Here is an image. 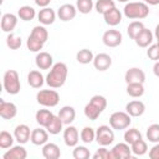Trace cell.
Masks as SVG:
<instances>
[{"label":"cell","instance_id":"cell-47","mask_svg":"<svg viewBox=\"0 0 159 159\" xmlns=\"http://www.w3.org/2000/svg\"><path fill=\"white\" fill-rule=\"evenodd\" d=\"M149 158L150 159H159V142L154 143V145L149 150Z\"/></svg>","mask_w":159,"mask_h":159},{"label":"cell","instance_id":"cell-10","mask_svg":"<svg viewBox=\"0 0 159 159\" xmlns=\"http://www.w3.org/2000/svg\"><path fill=\"white\" fill-rule=\"evenodd\" d=\"M112 159H127L132 157V149L128 143H118L112 149Z\"/></svg>","mask_w":159,"mask_h":159},{"label":"cell","instance_id":"cell-11","mask_svg":"<svg viewBox=\"0 0 159 159\" xmlns=\"http://www.w3.org/2000/svg\"><path fill=\"white\" fill-rule=\"evenodd\" d=\"M17 114V107L12 102L0 99V117L2 119H12Z\"/></svg>","mask_w":159,"mask_h":159},{"label":"cell","instance_id":"cell-26","mask_svg":"<svg viewBox=\"0 0 159 159\" xmlns=\"http://www.w3.org/2000/svg\"><path fill=\"white\" fill-rule=\"evenodd\" d=\"M53 116L55 114L50 109H39L35 114V119H36V122L40 127L46 128V125L50 123V120L52 119Z\"/></svg>","mask_w":159,"mask_h":159},{"label":"cell","instance_id":"cell-6","mask_svg":"<svg viewBox=\"0 0 159 159\" xmlns=\"http://www.w3.org/2000/svg\"><path fill=\"white\" fill-rule=\"evenodd\" d=\"M96 142L102 145L107 147L114 142V132L111 125H99L96 129Z\"/></svg>","mask_w":159,"mask_h":159},{"label":"cell","instance_id":"cell-15","mask_svg":"<svg viewBox=\"0 0 159 159\" xmlns=\"http://www.w3.org/2000/svg\"><path fill=\"white\" fill-rule=\"evenodd\" d=\"M35 63L40 70H50L53 66V58L48 52L40 51L35 57Z\"/></svg>","mask_w":159,"mask_h":159},{"label":"cell","instance_id":"cell-25","mask_svg":"<svg viewBox=\"0 0 159 159\" xmlns=\"http://www.w3.org/2000/svg\"><path fill=\"white\" fill-rule=\"evenodd\" d=\"M45 82H46V78L43 77V75L40 71L34 70V71L29 72V75H27V83L32 88H41Z\"/></svg>","mask_w":159,"mask_h":159},{"label":"cell","instance_id":"cell-33","mask_svg":"<svg viewBox=\"0 0 159 159\" xmlns=\"http://www.w3.org/2000/svg\"><path fill=\"white\" fill-rule=\"evenodd\" d=\"M14 140H15L14 134H10L6 130H1L0 132V148L1 149L11 148L14 145Z\"/></svg>","mask_w":159,"mask_h":159},{"label":"cell","instance_id":"cell-44","mask_svg":"<svg viewBox=\"0 0 159 159\" xmlns=\"http://www.w3.org/2000/svg\"><path fill=\"white\" fill-rule=\"evenodd\" d=\"M89 102H91L92 104H94L101 112H103V111L107 108V99H106V97H103V96H101V94H94V96L89 99Z\"/></svg>","mask_w":159,"mask_h":159},{"label":"cell","instance_id":"cell-27","mask_svg":"<svg viewBox=\"0 0 159 159\" xmlns=\"http://www.w3.org/2000/svg\"><path fill=\"white\" fill-rule=\"evenodd\" d=\"M63 122L61 120V118L58 117V116H53L52 117V119L50 120V123L46 125V130L50 133V134H52V135H56V134H58L61 130H63Z\"/></svg>","mask_w":159,"mask_h":159},{"label":"cell","instance_id":"cell-7","mask_svg":"<svg viewBox=\"0 0 159 159\" xmlns=\"http://www.w3.org/2000/svg\"><path fill=\"white\" fill-rule=\"evenodd\" d=\"M123 36L120 34V31L116 30V29H111L104 31L103 36H102V41L107 47H117L122 43Z\"/></svg>","mask_w":159,"mask_h":159},{"label":"cell","instance_id":"cell-3","mask_svg":"<svg viewBox=\"0 0 159 159\" xmlns=\"http://www.w3.org/2000/svg\"><path fill=\"white\" fill-rule=\"evenodd\" d=\"M2 86L6 93L9 94H17L21 89V82L17 71L7 70L2 77Z\"/></svg>","mask_w":159,"mask_h":159},{"label":"cell","instance_id":"cell-1","mask_svg":"<svg viewBox=\"0 0 159 159\" xmlns=\"http://www.w3.org/2000/svg\"><path fill=\"white\" fill-rule=\"evenodd\" d=\"M67 75H68V68H67L66 63L56 62V63H53V66L50 68V72L45 77L46 83L51 88H60L65 84V82L67 80Z\"/></svg>","mask_w":159,"mask_h":159},{"label":"cell","instance_id":"cell-38","mask_svg":"<svg viewBox=\"0 0 159 159\" xmlns=\"http://www.w3.org/2000/svg\"><path fill=\"white\" fill-rule=\"evenodd\" d=\"M147 139L152 143L159 142V123H153L147 128Z\"/></svg>","mask_w":159,"mask_h":159},{"label":"cell","instance_id":"cell-29","mask_svg":"<svg viewBox=\"0 0 159 159\" xmlns=\"http://www.w3.org/2000/svg\"><path fill=\"white\" fill-rule=\"evenodd\" d=\"M127 93L133 98H139L144 94V86L140 82L127 83Z\"/></svg>","mask_w":159,"mask_h":159},{"label":"cell","instance_id":"cell-42","mask_svg":"<svg viewBox=\"0 0 159 159\" xmlns=\"http://www.w3.org/2000/svg\"><path fill=\"white\" fill-rule=\"evenodd\" d=\"M72 157L75 159H88L91 157L89 149L84 145H76L73 152H72Z\"/></svg>","mask_w":159,"mask_h":159},{"label":"cell","instance_id":"cell-16","mask_svg":"<svg viewBox=\"0 0 159 159\" xmlns=\"http://www.w3.org/2000/svg\"><path fill=\"white\" fill-rule=\"evenodd\" d=\"M93 66L96 70H98L101 72L107 71L112 66V57L108 53H103V52L98 53L93 58Z\"/></svg>","mask_w":159,"mask_h":159},{"label":"cell","instance_id":"cell-32","mask_svg":"<svg viewBox=\"0 0 159 159\" xmlns=\"http://www.w3.org/2000/svg\"><path fill=\"white\" fill-rule=\"evenodd\" d=\"M143 29H144V24H143L142 21L135 20V21H132V22L128 25V27H127V34H128V36H129L132 40H134V39L138 36V34H139Z\"/></svg>","mask_w":159,"mask_h":159},{"label":"cell","instance_id":"cell-17","mask_svg":"<svg viewBox=\"0 0 159 159\" xmlns=\"http://www.w3.org/2000/svg\"><path fill=\"white\" fill-rule=\"evenodd\" d=\"M17 17H19L17 15L11 14V12L4 14L1 17V30L4 32H7V34L12 32L17 25Z\"/></svg>","mask_w":159,"mask_h":159},{"label":"cell","instance_id":"cell-30","mask_svg":"<svg viewBox=\"0 0 159 159\" xmlns=\"http://www.w3.org/2000/svg\"><path fill=\"white\" fill-rule=\"evenodd\" d=\"M32 37H35L36 40H39V41H41L42 43H45L46 41H47V39H48V32H47V30H46V27L43 26V25H37V26H35L32 30H31V34H30Z\"/></svg>","mask_w":159,"mask_h":159},{"label":"cell","instance_id":"cell-50","mask_svg":"<svg viewBox=\"0 0 159 159\" xmlns=\"http://www.w3.org/2000/svg\"><path fill=\"white\" fill-rule=\"evenodd\" d=\"M143 2H145L148 5H152V6L159 5V0H143Z\"/></svg>","mask_w":159,"mask_h":159},{"label":"cell","instance_id":"cell-12","mask_svg":"<svg viewBox=\"0 0 159 159\" xmlns=\"http://www.w3.org/2000/svg\"><path fill=\"white\" fill-rule=\"evenodd\" d=\"M14 137L15 140L19 144H26L31 138V130L30 127L26 124H19L14 129Z\"/></svg>","mask_w":159,"mask_h":159},{"label":"cell","instance_id":"cell-43","mask_svg":"<svg viewBox=\"0 0 159 159\" xmlns=\"http://www.w3.org/2000/svg\"><path fill=\"white\" fill-rule=\"evenodd\" d=\"M45 43H42L41 41L36 40L35 37H32L31 35H29L27 40H26V46H27V50L31 51V52H40L42 50Z\"/></svg>","mask_w":159,"mask_h":159},{"label":"cell","instance_id":"cell-18","mask_svg":"<svg viewBox=\"0 0 159 159\" xmlns=\"http://www.w3.org/2000/svg\"><path fill=\"white\" fill-rule=\"evenodd\" d=\"M153 40H154V34H153L149 29L144 27V29L138 34V36L134 39V42L137 43V46L144 48V47L150 46L152 42H153Z\"/></svg>","mask_w":159,"mask_h":159},{"label":"cell","instance_id":"cell-13","mask_svg":"<svg viewBox=\"0 0 159 159\" xmlns=\"http://www.w3.org/2000/svg\"><path fill=\"white\" fill-rule=\"evenodd\" d=\"M124 81H125V83H132V82L144 83V81H145V73L139 67H132V68L127 70V72L124 75Z\"/></svg>","mask_w":159,"mask_h":159},{"label":"cell","instance_id":"cell-24","mask_svg":"<svg viewBox=\"0 0 159 159\" xmlns=\"http://www.w3.org/2000/svg\"><path fill=\"white\" fill-rule=\"evenodd\" d=\"M57 116L61 118V120L63 122L65 125H70L76 118V111H75V108L72 106H63L58 111Z\"/></svg>","mask_w":159,"mask_h":159},{"label":"cell","instance_id":"cell-23","mask_svg":"<svg viewBox=\"0 0 159 159\" xmlns=\"http://www.w3.org/2000/svg\"><path fill=\"white\" fill-rule=\"evenodd\" d=\"M42 157L45 159H58L61 157L60 147L55 143H46L42 145Z\"/></svg>","mask_w":159,"mask_h":159},{"label":"cell","instance_id":"cell-45","mask_svg":"<svg viewBox=\"0 0 159 159\" xmlns=\"http://www.w3.org/2000/svg\"><path fill=\"white\" fill-rule=\"evenodd\" d=\"M93 159H112V152L101 145V148L93 154Z\"/></svg>","mask_w":159,"mask_h":159},{"label":"cell","instance_id":"cell-39","mask_svg":"<svg viewBox=\"0 0 159 159\" xmlns=\"http://www.w3.org/2000/svg\"><path fill=\"white\" fill-rule=\"evenodd\" d=\"M94 4H93V0H77L76 1V7H77V11H80L81 14L83 15H87L92 11Z\"/></svg>","mask_w":159,"mask_h":159},{"label":"cell","instance_id":"cell-52","mask_svg":"<svg viewBox=\"0 0 159 159\" xmlns=\"http://www.w3.org/2000/svg\"><path fill=\"white\" fill-rule=\"evenodd\" d=\"M117 1H119V2H129V0H117Z\"/></svg>","mask_w":159,"mask_h":159},{"label":"cell","instance_id":"cell-40","mask_svg":"<svg viewBox=\"0 0 159 159\" xmlns=\"http://www.w3.org/2000/svg\"><path fill=\"white\" fill-rule=\"evenodd\" d=\"M21 37L15 35L14 32H10L6 37V46L10 48V50H19L21 47Z\"/></svg>","mask_w":159,"mask_h":159},{"label":"cell","instance_id":"cell-5","mask_svg":"<svg viewBox=\"0 0 159 159\" xmlns=\"http://www.w3.org/2000/svg\"><path fill=\"white\" fill-rule=\"evenodd\" d=\"M132 123V117L127 112H114L109 117V125L116 130L127 129Z\"/></svg>","mask_w":159,"mask_h":159},{"label":"cell","instance_id":"cell-21","mask_svg":"<svg viewBox=\"0 0 159 159\" xmlns=\"http://www.w3.org/2000/svg\"><path fill=\"white\" fill-rule=\"evenodd\" d=\"M103 19L104 22L109 26H117L122 22V12L119 9H117L116 6L112 7L111 10H108L106 14H103Z\"/></svg>","mask_w":159,"mask_h":159},{"label":"cell","instance_id":"cell-46","mask_svg":"<svg viewBox=\"0 0 159 159\" xmlns=\"http://www.w3.org/2000/svg\"><path fill=\"white\" fill-rule=\"evenodd\" d=\"M147 56H148L152 61H154V62H155V61H159V46H158L157 43L148 46Z\"/></svg>","mask_w":159,"mask_h":159},{"label":"cell","instance_id":"cell-2","mask_svg":"<svg viewBox=\"0 0 159 159\" xmlns=\"http://www.w3.org/2000/svg\"><path fill=\"white\" fill-rule=\"evenodd\" d=\"M123 14L130 20H143L149 15V5L143 1H129L123 9Z\"/></svg>","mask_w":159,"mask_h":159},{"label":"cell","instance_id":"cell-37","mask_svg":"<svg viewBox=\"0 0 159 159\" xmlns=\"http://www.w3.org/2000/svg\"><path fill=\"white\" fill-rule=\"evenodd\" d=\"M130 149L134 155H144L148 152V145H147V142L143 140V138H142V139L134 142L133 144H130Z\"/></svg>","mask_w":159,"mask_h":159},{"label":"cell","instance_id":"cell-41","mask_svg":"<svg viewBox=\"0 0 159 159\" xmlns=\"http://www.w3.org/2000/svg\"><path fill=\"white\" fill-rule=\"evenodd\" d=\"M101 111L94 106V104H92L91 102H88L86 106H84V116L88 118V119H91V120H96L99 116H101Z\"/></svg>","mask_w":159,"mask_h":159},{"label":"cell","instance_id":"cell-49","mask_svg":"<svg viewBox=\"0 0 159 159\" xmlns=\"http://www.w3.org/2000/svg\"><path fill=\"white\" fill-rule=\"evenodd\" d=\"M153 73H154L157 77H159V61H155V63H154V66H153Z\"/></svg>","mask_w":159,"mask_h":159},{"label":"cell","instance_id":"cell-51","mask_svg":"<svg viewBox=\"0 0 159 159\" xmlns=\"http://www.w3.org/2000/svg\"><path fill=\"white\" fill-rule=\"evenodd\" d=\"M154 36H155V39H159V24L155 26V30H154Z\"/></svg>","mask_w":159,"mask_h":159},{"label":"cell","instance_id":"cell-22","mask_svg":"<svg viewBox=\"0 0 159 159\" xmlns=\"http://www.w3.org/2000/svg\"><path fill=\"white\" fill-rule=\"evenodd\" d=\"M26 157H27V150L22 147V144L12 145L2 155L4 159H26Z\"/></svg>","mask_w":159,"mask_h":159},{"label":"cell","instance_id":"cell-53","mask_svg":"<svg viewBox=\"0 0 159 159\" xmlns=\"http://www.w3.org/2000/svg\"><path fill=\"white\" fill-rule=\"evenodd\" d=\"M157 45L159 46V39H157Z\"/></svg>","mask_w":159,"mask_h":159},{"label":"cell","instance_id":"cell-34","mask_svg":"<svg viewBox=\"0 0 159 159\" xmlns=\"http://www.w3.org/2000/svg\"><path fill=\"white\" fill-rule=\"evenodd\" d=\"M123 138H124V142L130 145V144H133L134 142L142 139V133H140L137 128H129V129H127V130L124 132Z\"/></svg>","mask_w":159,"mask_h":159},{"label":"cell","instance_id":"cell-14","mask_svg":"<svg viewBox=\"0 0 159 159\" xmlns=\"http://www.w3.org/2000/svg\"><path fill=\"white\" fill-rule=\"evenodd\" d=\"M56 16H57V12H55L53 9L51 7H42L39 14H37V20L40 21V24H42L43 26L46 25H52L56 20Z\"/></svg>","mask_w":159,"mask_h":159},{"label":"cell","instance_id":"cell-8","mask_svg":"<svg viewBox=\"0 0 159 159\" xmlns=\"http://www.w3.org/2000/svg\"><path fill=\"white\" fill-rule=\"evenodd\" d=\"M77 15V7L76 5H72V4H63L58 7L57 10V16L61 21H71L76 17Z\"/></svg>","mask_w":159,"mask_h":159},{"label":"cell","instance_id":"cell-35","mask_svg":"<svg viewBox=\"0 0 159 159\" xmlns=\"http://www.w3.org/2000/svg\"><path fill=\"white\" fill-rule=\"evenodd\" d=\"M80 137L84 144H91L93 140H96V130L92 127H84L81 130Z\"/></svg>","mask_w":159,"mask_h":159},{"label":"cell","instance_id":"cell-31","mask_svg":"<svg viewBox=\"0 0 159 159\" xmlns=\"http://www.w3.org/2000/svg\"><path fill=\"white\" fill-rule=\"evenodd\" d=\"M93 58H94V55L91 50L88 48H82L77 52L76 55V60L78 63H82V65H87L89 62H93Z\"/></svg>","mask_w":159,"mask_h":159},{"label":"cell","instance_id":"cell-19","mask_svg":"<svg viewBox=\"0 0 159 159\" xmlns=\"http://www.w3.org/2000/svg\"><path fill=\"white\" fill-rule=\"evenodd\" d=\"M48 132L42 128H35L31 130V138H30V142L34 144V145H43L47 143L48 140Z\"/></svg>","mask_w":159,"mask_h":159},{"label":"cell","instance_id":"cell-36","mask_svg":"<svg viewBox=\"0 0 159 159\" xmlns=\"http://www.w3.org/2000/svg\"><path fill=\"white\" fill-rule=\"evenodd\" d=\"M116 6V2L113 0H97L96 4H94V7H96V11L98 14H106L108 10H111L112 7Z\"/></svg>","mask_w":159,"mask_h":159},{"label":"cell","instance_id":"cell-4","mask_svg":"<svg viewBox=\"0 0 159 159\" xmlns=\"http://www.w3.org/2000/svg\"><path fill=\"white\" fill-rule=\"evenodd\" d=\"M36 101L43 107H56L60 102V94L55 89H41L36 94Z\"/></svg>","mask_w":159,"mask_h":159},{"label":"cell","instance_id":"cell-20","mask_svg":"<svg viewBox=\"0 0 159 159\" xmlns=\"http://www.w3.org/2000/svg\"><path fill=\"white\" fill-rule=\"evenodd\" d=\"M125 112L130 117H140L145 112V104L142 101H130L125 104Z\"/></svg>","mask_w":159,"mask_h":159},{"label":"cell","instance_id":"cell-28","mask_svg":"<svg viewBox=\"0 0 159 159\" xmlns=\"http://www.w3.org/2000/svg\"><path fill=\"white\" fill-rule=\"evenodd\" d=\"M17 16L22 21H31L36 16V10L30 5H24L17 10Z\"/></svg>","mask_w":159,"mask_h":159},{"label":"cell","instance_id":"cell-48","mask_svg":"<svg viewBox=\"0 0 159 159\" xmlns=\"http://www.w3.org/2000/svg\"><path fill=\"white\" fill-rule=\"evenodd\" d=\"M51 0H35V4L40 7H47L50 5Z\"/></svg>","mask_w":159,"mask_h":159},{"label":"cell","instance_id":"cell-9","mask_svg":"<svg viewBox=\"0 0 159 159\" xmlns=\"http://www.w3.org/2000/svg\"><path fill=\"white\" fill-rule=\"evenodd\" d=\"M80 138L81 137L76 127L70 124L63 129V142L67 147H76L78 144Z\"/></svg>","mask_w":159,"mask_h":159}]
</instances>
